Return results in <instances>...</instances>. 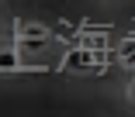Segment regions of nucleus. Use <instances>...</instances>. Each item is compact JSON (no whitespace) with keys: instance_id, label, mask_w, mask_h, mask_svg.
<instances>
[{"instance_id":"2","label":"nucleus","mask_w":135,"mask_h":117,"mask_svg":"<svg viewBox=\"0 0 135 117\" xmlns=\"http://www.w3.org/2000/svg\"><path fill=\"white\" fill-rule=\"evenodd\" d=\"M132 100H135V83H132Z\"/></svg>"},{"instance_id":"1","label":"nucleus","mask_w":135,"mask_h":117,"mask_svg":"<svg viewBox=\"0 0 135 117\" xmlns=\"http://www.w3.org/2000/svg\"><path fill=\"white\" fill-rule=\"evenodd\" d=\"M17 66V55L14 52H0V69H14Z\"/></svg>"}]
</instances>
